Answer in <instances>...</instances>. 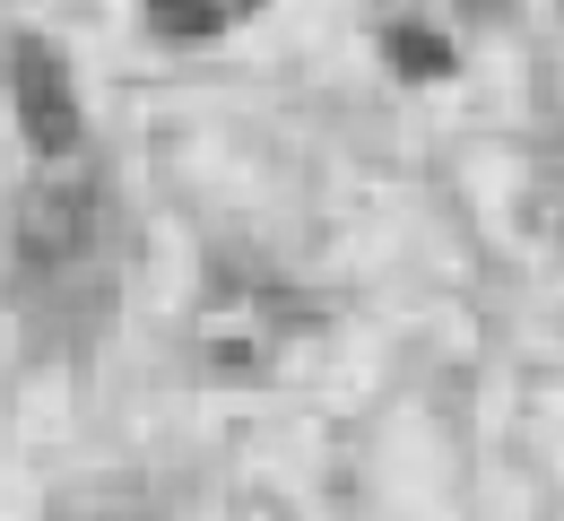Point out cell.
<instances>
[{
	"instance_id": "7a4b0ae2",
	"label": "cell",
	"mask_w": 564,
	"mask_h": 521,
	"mask_svg": "<svg viewBox=\"0 0 564 521\" xmlns=\"http://www.w3.org/2000/svg\"><path fill=\"white\" fill-rule=\"evenodd\" d=\"M9 113H18L26 149L44 156V165L78 156V140H87V113H78V78H70V62H62L44 35H9Z\"/></svg>"
},
{
	"instance_id": "277c9868",
	"label": "cell",
	"mask_w": 564,
	"mask_h": 521,
	"mask_svg": "<svg viewBox=\"0 0 564 521\" xmlns=\"http://www.w3.org/2000/svg\"><path fill=\"white\" fill-rule=\"evenodd\" d=\"M148 35H165V44H217L226 35V0H148Z\"/></svg>"
},
{
	"instance_id": "5b68a950",
	"label": "cell",
	"mask_w": 564,
	"mask_h": 521,
	"mask_svg": "<svg viewBox=\"0 0 564 521\" xmlns=\"http://www.w3.org/2000/svg\"><path fill=\"white\" fill-rule=\"evenodd\" d=\"M53 521H156V513H148V496H131V487H87Z\"/></svg>"
},
{
	"instance_id": "8992f818",
	"label": "cell",
	"mask_w": 564,
	"mask_h": 521,
	"mask_svg": "<svg viewBox=\"0 0 564 521\" xmlns=\"http://www.w3.org/2000/svg\"><path fill=\"white\" fill-rule=\"evenodd\" d=\"M469 9H487V0H469Z\"/></svg>"
},
{
	"instance_id": "3957f363",
	"label": "cell",
	"mask_w": 564,
	"mask_h": 521,
	"mask_svg": "<svg viewBox=\"0 0 564 521\" xmlns=\"http://www.w3.org/2000/svg\"><path fill=\"white\" fill-rule=\"evenodd\" d=\"M382 53H391V70H400V78H452V70H460V53H452L434 26H417V18L382 26Z\"/></svg>"
},
{
	"instance_id": "6da1fadb",
	"label": "cell",
	"mask_w": 564,
	"mask_h": 521,
	"mask_svg": "<svg viewBox=\"0 0 564 521\" xmlns=\"http://www.w3.org/2000/svg\"><path fill=\"white\" fill-rule=\"evenodd\" d=\"M96 243H105V183L70 156L44 165L18 192V261L26 270H78Z\"/></svg>"
}]
</instances>
